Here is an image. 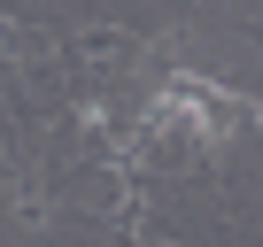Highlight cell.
<instances>
[{"label": "cell", "instance_id": "1", "mask_svg": "<svg viewBox=\"0 0 263 247\" xmlns=\"http://www.w3.org/2000/svg\"><path fill=\"white\" fill-rule=\"evenodd\" d=\"M232 93L224 85H209L201 70H171L163 77V93H155V108H147V123L155 132H186V139H201V147H217L224 132H232Z\"/></svg>", "mask_w": 263, "mask_h": 247}]
</instances>
